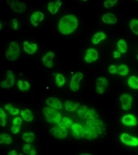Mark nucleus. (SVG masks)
Returning a JSON list of instances; mask_svg holds the SVG:
<instances>
[{"instance_id": "obj_1", "label": "nucleus", "mask_w": 138, "mask_h": 155, "mask_svg": "<svg viewBox=\"0 0 138 155\" xmlns=\"http://www.w3.org/2000/svg\"><path fill=\"white\" fill-rule=\"evenodd\" d=\"M78 27V19L73 14L62 17L58 21V31L62 35H70L76 30Z\"/></svg>"}, {"instance_id": "obj_2", "label": "nucleus", "mask_w": 138, "mask_h": 155, "mask_svg": "<svg viewBox=\"0 0 138 155\" xmlns=\"http://www.w3.org/2000/svg\"><path fill=\"white\" fill-rule=\"evenodd\" d=\"M43 113L45 116L46 120L51 123H59L62 120L61 114L58 113V109L51 107H46L44 108Z\"/></svg>"}, {"instance_id": "obj_3", "label": "nucleus", "mask_w": 138, "mask_h": 155, "mask_svg": "<svg viewBox=\"0 0 138 155\" xmlns=\"http://www.w3.org/2000/svg\"><path fill=\"white\" fill-rule=\"evenodd\" d=\"M21 55V50L20 45L17 42H12L9 45V49L5 52L6 59L11 61L16 60Z\"/></svg>"}, {"instance_id": "obj_4", "label": "nucleus", "mask_w": 138, "mask_h": 155, "mask_svg": "<svg viewBox=\"0 0 138 155\" xmlns=\"http://www.w3.org/2000/svg\"><path fill=\"white\" fill-rule=\"evenodd\" d=\"M86 125H89L92 128H94L97 133L99 135H103L104 134L105 131V125L101 120H99L98 118L97 119H91V120H86Z\"/></svg>"}, {"instance_id": "obj_5", "label": "nucleus", "mask_w": 138, "mask_h": 155, "mask_svg": "<svg viewBox=\"0 0 138 155\" xmlns=\"http://www.w3.org/2000/svg\"><path fill=\"white\" fill-rule=\"evenodd\" d=\"M7 5L11 6L12 10L17 13H22L27 10V5L23 2H19L18 0H6Z\"/></svg>"}, {"instance_id": "obj_6", "label": "nucleus", "mask_w": 138, "mask_h": 155, "mask_svg": "<svg viewBox=\"0 0 138 155\" xmlns=\"http://www.w3.org/2000/svg\"><path fill=\"white\" fill-rule=\"evenodd\" d=\"M50 133L56 138L58 139H64L67 137V130L66 128H63V127H60L58 125V127H53L51 129Z\"/></svg>"}, {"instance_id": "obj_7", "label": "nucleus", "mask_w": 138, "mask_h": 155, "mask_svg": "<svg viewBox=\"0 0 138 155\" xmlns=\"http://www.w3.org/2000/svg\"><path fill=\"white\" fill-rule=\"evenodd\" d=\"M120 140L123 143L129 146H137L138 145V138L132 137L126 133H122L120 135Z\"/></svg>"}, {"instance_id": "obj_8", "label": "nucleus", "mask_w": 138, "mask_h": 155, "mask_svg": "<svg viewBox=\"0 0 138 155\" xmlns=\"http://www.w3.org/2000/svg\"><path fill=\"white\" fill-rule=\"evenodd\" d=\"M120 104H121V107L123 110L127 111L131 108L132 106V101H133V98L132 97L129 95V94H122V95L120 97Z\"/></svg>"}, {"instance_id": "obj_9", "label": "nucleus", "mask_w": 138, "mask_h": 155, "mask_svg": "<svg viewBox=\"0 0 138 155\" xmlns=\"http://www.w3.org/2000/svg\"><path fill=\"white\" fill-rule=\"evenodd\" d=\"M83 131H84V137L89 139V140H92V139L97 138L98 137V135H99L94 128H92L89 125H85L83 127Z\"/></svg>"}, {"instance_id": "obj_10", "label": "nucleus", "mask_w": 138, "mask_h": 155, "mask_svg": "<svg viewBox=\"0 0 138 155\" xmlns=\"http://www.w3.org/2000/svg\"><path fill=\"white\" fill-rule=\"evenodd\" d=\"M72 135L74 138L80 139L84 137V131H83V127L79 123H74L72 126Z\"/></svg>"}, {"instance_id": "obj_11", "label": "nucleus", "mask_w": 138, "mask_h": 155, "mask_svg": "<svg viewBox=\"0 0 138 155\" xmlns=\"http://www.w3.org/2000/svg\"><path fill=\"white\" fill-rule=\"evenodd\" d=\"M6 80L2 82L1 83V87L3 89H9L12 87V85H14V83H15V78H14V74L12 71H7L6 72Z\"/></svg>"}, {"instance_id": "obj_12", "label": "nucleus", "mask_w": 138, "mask_h": 155, "mask_svg": "<svg viewBox=\"0 0 138 155\" xmlns=\"http://www.w3.org/2000/svg\"><path fill=\"white\" fill-rule=\"evenodd\" d=\"M98 59V52L97 51V50L93 49V48H90L89 50H87L86 55L84 57V60L87 63H92L94 61Z\"/></svg>"}, {"instance_id": "obj_13", "label": "nucleus", "mask_w": 138, "mask_h": 155, "mask_svg": "<svg viewBox=\"0 0 138 155\" xmlns=\"http://www.w3.org/2000/svg\"><path fill=\"white\" fill-rule=\"evenodd\" d=\"M108 87V81L104 77H99L97 80V92L98 94H103L106 88Z\"/></svg>"}, {"instance_id": "obj_14", "label": "nucleus", "mask_w": 138, "mask_h": 155, "mask_svg": "<svg viewBox=\"0 0 138 155\" xmlns=\"http://www.w3.org/2000/svg\"><path fill=\"white\" fill-rule=\"evenodd\" d=\"M122 123L127 127H134L137 124V120L133 114H126L121 119Z\"/></svg>"}, {"instance_id": "obj_15", "label": "nucleus", "mask_w": 138, "mask_h": 155, "mask_svg": "<svg viewBox=\"0 0 138 155\" xmlns=\"http://www.w3.org/2000/svg\"><path fill=\"white\" fill-rule=\"evenodd\" d=\"M44 19V14L42 12H35L30 16V22L34 27H37Z\"/></svg>"}, {"instance_id": "obj_16", "label": "nucleus", "mask_w": 138, "mask_h": 155, "mask_svg": "<svg viewBox=\"0 0 138 155\" xmlns=\"http://www.w3.org/2000/svg\"><path fill=\"white\" fill-rule=\"evenodd\" d=\"M45 103L47 106H49V107H51L52 108H55V109H58V110L63 107L61 101L58 98H57V97H49V98L46 99Z\"/></svg>"}, {"instance_id": "obj_17", "label": "nucleus", "mask_w": 138, "mask_h": 155, "mask_svg": "<svg viewBox=\"0 0 138 155\" xmlns=\"http://www.w3.org/2000/svg\"><path fill=\"white\" fill-rule=\"evenodd\" d=\"M53 58H54V52L53 51H48L45 55L43 57L42 61L43 63L44 64L46 68H51L53 67Z\"/></svg>"}, {"instance_id": "obj_18", "label": "nucleus", "mask_w": 138, "mask_h": 155, "mask_svg": "<svg viewBox=\"0 0 138 155\" xmlns=\"http://www.w3.org/2000/svg\"><path fill=\"white\" fill-rule=\"evenodd\" d=\"M61 5H62L61 0H56V1L50 2L48 4V11L51 14H56L58 11V9L60 8Z\"/></svg>"}, {"instance_id": "obj_19", "label": "nucleus", "mask_w": 138, "mask_h": 155, "mask_svg": "<svg viewBox=\"0 0 138 155\" xmlns=\"http://www.w3.org/2000/svg\"><path fill=\"white\" fill-rule=\"evenodd\" d=\"M23 48L24 51L28 54H34L37 51V45L36 44H31L28 41H25L23 43Z\"/></svg>"}, {"instance_id": "obj_20", "label": "nucleus", "mask_w": 138, "mask_h": 155, "mask_svg": "<svg viewBox=\"0 0 138 155\" xmlns=\"http://www.w3.org/2000/svg\"><path fill=\"white\" fill-rule=\"evenodd\" d=\"M102 21L107 24H115L117 23V17L111 12L105 13L102 16Z\"/></svg>"}, {"instance_id": "obj_21", "label": "nucleus", "mask_w": 138, "mask_h": 155, "mask_svg": "<svg viewBox=\"0 0 138 155\" xmlns=\"http://www.w3.org/2000/svg\"><path fill=\"white\" fill-rule=\"evenodd\" d=\"M80 107V103H74V102H72V101H70V100H67V101L65 102V108H66V110L68 111V112L76 111Z\"/></svg>"}, {"instance_id": "obj_22", "label": "nucleus", "mask_w": 138, "mask_h": 155, "mask_svg": "<svg viewBox=\"0 0 138 155\" xmlns=\"http://www.w3.org/2000/svg\"><path fill=\"white\" fill-rule=\"evenodd\" d=\"M106 38V35L104 33V32H97V33H96L93 37H92V44H94V45H97V44H99L101 41H103Z\"/></svg>"}, {"instance_id": "obj_23", "label": "nucleus", "mask_w": 138, "mask_h": 155, "mask_svg": "<svg viewBox=\"0 0 138 155\" xmlns=\"http://www.w3.org/2000/svg\"><path fill=\"white\" fill-rule=\"evenodd\" d=\"M23 152L26 154L28 155H35L36 154V151L34 149V145H32L31 143H27L24 144L23 146Z\"/></svg>"}, {"instance_id": "obj_24", "label": "nucleus", "mask_w": 138, "mask_h": 155, "mask_svg": "<svg viewBox=\"0 0 138 155\" xmlns=\"http://www.w3.org/2000/svg\"><path fill=\"white\" fill-rule=\"evenodd\" d=\"M21 114L22 116V118L24 120L26 121H32L33 119H34V116H33V114L30 110L28 109H25V110H22L21 112Z\"/></svg>"}, {"instance_id": "obj_25", "label": "nucleus", "mask_w": 138, "mask_h": 155, "mask_svg": "<svg viewBox=\"0 0 138 155\" xmlns=\"http://www.w3.org/2000/svg\"><path fill=\"white\" fill-rule=\"evenodd\" d=\"M98 118V114L96 112V110L94 108H91V109H88V111L86 112L83 119L85 120H91V119H97Z\"/></svg>"}, {"instance_id": "obj_26", "label": "nucleus", "mask_w": 138, "mask_h": 155, "mask_svg": "<svg viewBox=\"0 0 138 155\" xmlns=\"http://www.w3.org/2000/svg\"><path fill=\"white\" fill-rule=\"evenodd\" d=\"M73 120L68 118V117H63L62 120H61V121L58 123V125L60 126V127H63V128H66V129H67V128H72V126H73Z\"/></svg>"}, {"instance_id": "obj_27", "label": "nucleus", "mask_w": 138, "mask_h": 155, "mask_svg": "<svg viewBox=\"0 0 138 155\" xmlns=\"http://www.w3.org/2000/svg\"><path fill=\"white\" fill-rule=\"evenodd\" d=\"M127 84H128L130 88H132L134 90H138V77L135 76V75L130 76Z\"/></svg>"}, {"instance_id": "obj_28", "label": "nucleus", "mask_w": 138, "mask_h": 155, "mask_svg": "<svg viewBox=\"0 0 138 155\" xmlns=\"http://www.w3.org/2000/svg\"><path fill=\"white\" fill-rule=\"evenodd\" d=\"M34 137H35V136H34L33 132H26V133L23 134L22 136L23 140L25 142H27V143H33L34 140Z\"/></svg>"}, {"instance_id": "obj_29", "label": "nucleus", "mask_w": 138, "mask_h": 155, "mask_svg": "<svg viewBox=\"0 0 138 155\" xmlns=\"http://www.w3.org/2000/svg\"><path fill=\"white\" fill-rule=\"evenodd\" d=\"M18 88L21 91H28L29 90V88H30V84L27 81L22 82L21 80H19L18 81Z\"/></svg>"}, {"instance_id": "obj_30", "label": "nucleus", "mask_w": 138, "mask_h": 155, "mask_svg": "<svg viewBox=\"0 0 138 155\" xmlns=\"http://www.w3.org/2000/svg\"><path fill=\"white\" fill-rule=\"evenodd\" d=\"M117 47L120 50V53H126V50H127V45H126V41L123 40V39L119 40V42L117 44Z\"/></svg>"}, {"instance_id": "obj_31", "label": "nucleus", "mask_w": 138, "mask_h": 155, "mask_svg": "<svg viewBox=\"0 0 138 155\" xmlns=\"http://www.w3.org/2000/svg\"><path fill=\"white\" fill-rule=\"evenodd\" d=\"M12 142V138L7 134H1L0 135V143H6L10 144Z\"/></svg>"}, {"instance_id": "obj_32", "label": "nucleus", "mask_w": 138, "mask_h": 155, "mask_svg": "<svg viewBox=\"0 0 138 155\" xmlns=\"http://www.w3.org/2000/svg\"><path fill=\"white\" fill-rule=\"evenodd\" d=\"M129 72V68L126 65H120L118 66V69H117V74H120V75H126Z\"/></svg>"}, {"instance_id": "obj_33", "label": "nucleus", "mask_w": 138, "mask_h": 155, "mask_svg": "<svg viewBox=\"0 0 138 155\" xmlns=\"http://www.w3.org/2000/svg\"><path fill=\"white\" fill-rule=\"evenodd\" d=\"M65 82H66V80H65V77H64L63 74H57L55 75V83H56V84L58 87H62L65 84Z\"/></svg>"}, {"instance_id": "obj_34", "label": "nucleus", "mask_w": 138, "mask_h": 155, "mask_svg": "<svg viewBox=\"0 0 138 155\" xmlns=\"http://www.w3.org/2000/svg\"><path fill=\"white\" fill-rule=\"evenodd\" d=\"M129 27L135 34L138 35V20H136V19L131 20L129 22Z\"/></svg>"}, {"instance_id": "obj_35", "label": "nucleus", "mask_w": 138, "mask_h": 155, "mask_svg": "<svg viewBox=\"0 0 138 155\" xmlns=\"http://www.w3.org/2000/svg\"><path fill=\"white\" fill-rule=\"evenodd\" d=\"M0 124L2 127L6 125V114L2 108H0Z\"/></svg>"}, {"instance_id": "obj_36", "label": "nucleus", "mask_w": 138, "mask_h": 155, "mask_svg": "<svg viewBox=\"0 0 138 155\" xmlns=\"http://www.w3.org/2000/svg\"><path fill=\"white\" fill-rule=\"evenodd\" d=\"M87 111H88V107L86 106H81L77 109V114L80 118H83Z\"/></svg>"}, {"instance_id": "obj_37", "label": "nucleus", "mask_w": 138, "mask_h": 155, "mask_svg": "<svg viewBox=\"0 0 138 155\" xmlns=\"http://www.w3.org/2000/svg\"><path fill=\"white\" fill-rule=\"evenodd\" d=\"M82 78H83V74H82V73H80V72H77V73H75L74 74H73V76H72V80H71V81H74V82L78 83V84H79V82H80Z\"/></svg>"}, {"instance_id": "obj_38", "label": "nucleus", "mask_w": 138, "mask_h": 155, "mask_svg": "<svg viewBox=\"0 0 138 155\" xmlns=\"http://www.w3.org/2000/svg\"><path fill=\"white\" fill-rule=\"evenodd\" d=\"M117 2L118 0H105L104 3V6L105 8H111L117 4Z\"/></svg>"}, {"instance_id": "obj_39", "label": "nucleus", "mask_w": 138, "mask_h": 155, "mask_svg": "<svg viewBox=\"0 0 138 155\" xmlns=\"http://www.w3.org/2000/svg\"><path fill=\"white\" fill-rule=\"evenodd\" d=\"M12 132L13 134H17L20 132L21 130V125H16V124H12Z\"/></svg>"}, {"instance_id": "obj_40", "label": "nucleus", "mask_w": 138, "mask_h": 155, "mask_svg": "<svg viewBox=\"0 0 138 155\" xmlns=\"http://www.w3.org/2000/svg\"><path fill=\"white\" fill-rule=\"evenodd\" d=\"M117 69H118V67L117 66L112 65V66L109 67L108 71H109V73H111V74H115V73H117Z\"/></svg>"}, {"instance_id": "obj_41", "label": "nucleus", "mask_w": 138, "mask_h": 155, "mask_svg": "<svg viewBox=\"0 0 138 155\" xmlns=\"http://www.w3.org/2000/svg\"><path fill=\"white\" fill-rule=\"evenodd\" d=\"M9 112H10V114H11L12 115H17V114H21V113H20V110H19L18 108L15 107H12Z\"/></svg>"}, {"instance_id": "obj_42", "label": "nucleus", "mask_w": 138, "mask_h": 155, "mask_svg": "<svg viewBox=\"0 0 138 155\" xmlns=\"http://www.w3.org/2000/svg\"><path fill=\"white\" fill-rule=\"evenodd\" d=\"M22 123V119L20 117H16L12 120V124H16V125H21Z\"/></svg>"}, {"instance_id": "obj_43", "label": "nucleus", "mask_w": 138, "mask_h": 155, "mask_svg": "<svg viewBox=\"0 0 138 155\" xmlns=\"http://www.w3.org/2000/svg\"><path fill=\"white\" fill-rule=\"evenodd\" d=\"M12 27H13V29H15V30H17V29H18V28H19L18 21H17V20H15V19H13V20H12Z\"/></svg>"}, {"instance_id": "obj_44", "label": "nucleus", "mask_w": 138, "mask_h": 155, "mask_svg": "<svg viewBox=\"0 0 138 155\" xmlns=\"http://www.w3.org/2000/svg\"><path fill=\"white\" fill-rule=\"evenodd\" d=\"M120 55H121V53H120V51H113V57H114L115 59L120 58Z\"/></svg>"}, {"instance_id": "obj_45", "label": "nucleus", "mask_w": 138, "mask_h": 155, "mask_svg": "<svg viewBox=\"0 0 138 155\" xmlns=\"http://www.w3.org/2000/svg\"><path fill=\"white\" fill-rule=\"evenodd\" d=\"M12 107V106L11 104H8V105H6L5 107V110H7V111H10V109Z\"/></svg>"}, {"instance_id": "obj_46", "label": "nucleus", "mask_w": 138, "mask_h": 155, "mask_svg": "<svg viewBox=\"0 0 138 155\" xmlns=\"http://www.w3.org/2000/svg\"><path fill=\"white\" fill-rule=\"evenodd\" d=\"M9 155H17V152H16V151H14V150L10 151V152H9Z\"/></svg>"}, {"instance_id": "obj_47", "label": "nucleus", "mask_w": 138, "mask_h": 155, "mask_svg": "<svg viewBox=\"0 0 138 155\" xmlns=\"http://www.w3.org/2000/svg\"><path fill=\"white\" fill-rule=\"evenodd\" d=\"M81 1H87V0H81Z\"/></svg>"}, {"instance_id": "obj_48", "label": "nucleus", "mask_w": 138, "mask_h": 155, "mask_svg": "<svg viewBox=\"0 0 138 155\" xmlns=\"http://www.w3.org/2000/svg\"><path fill=\"white\" fill-rule=\"evenodd\" d=\"M136 58H137V60H138V55H137V57H136Z\"/></svg>"}, {"instance_id": "obj_49", "label": "nucleus", "mask_w": 138, "mask_h": 155, "mask_svg": "<svg viewBox=\"0 0 138 155\" xmlns=\"http://www.w3.org/2000/svg\"><path fill=\"white\" fill-rule=\"evenodd\" d=\"M137 1H138V0H137Z\"/></svg>"}]
</instances>
